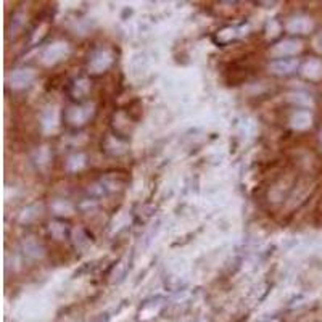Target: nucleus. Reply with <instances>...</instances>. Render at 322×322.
Listing matches in <instances>:
<instances>
[{"instance_id":"6","label":"nucleus","mask_w":322,"mask_h":322,"mask_svg":"<svg viewBox=\"0 0 322 322\" xmlns=\"http://www.w3.org/2000/svg\"><path fill=\"white\" fill-rule=\"evenodd\" d=\"M312 122V118L308 111H296L292 118V124L296 129H308Z\"/></svg>"},{"instance_id":"7","label":"nucleus","mask_w":322,"mask_h":322,"mask_svg":"<svg viewBox=\"0 0 322 322\" xmlns=\"http://www.w3.org/2000/svg\"><path fill=\"white\" fill-rule=\"evenodd\" d=\"M280 53H296L301 50V44L300 42H293V40H285V42L279 44V47L276 48Z\"/></svg>"},{"instance_id":"1","label":"nucleus","mask_w":322,"mask_h":322,"mask_svg":"<svg viewBox=\"0 0 322 322\" xmlns=\"http://www.w3.org/2000/svg\"><path fill=\"white\" fill-rule=\"evenodd\" d=\"M32 79H34V73H32L31 70H18V71H13L10 74L8 82H10V86L20 89V87L28 86Z\"/></svg>"},{"instance_id":"2","label":"nucleus","mask_w":322,"mask_h":322,"mask_svg":"<svg viewBox=\"0 0 322 322\" xmlns=\"http://www.w3.org/2000/svg\"><path fill=\"white\" fill-rule=\"evenodd\" d=\"M66 53H68V47H66V44H55L45 52L44 58L47 63H55V61L61 60L63 56H66Z\"/></svg>"},{"instance_id":"8","label":"nucleus","mask_w":322,"mask_h":322,"mask_svg":"<svg viewBox=\"0 0 322 322\" xmlns=\"http://www.w3.org/2000/svg\"><path fill=\"white\" fill-rule=\"evenodd\" d=\"M320 139H322V134H320Z\"/></svg>"},{"instance_id":"3","label":"nucleus","mask_w":322,"mask_h":322,"mask_svg":"<svg viewBox=\"0 0 322 322\" xmlns=\"http://www.w3.org/2000/svg\"><path fill=\"white\" fill-rule=\"evenodd\" d=\"M296 66H298L296 60H279L272 63L269 68L276 74H290L296 70Z\"/></svg>"},{"instance_id":"5","label":"nucleus","mask_w":322,"mask_h":322,"mask_svg":"<svg viewBox=\"0 0 322 322\" xmlns=\"http://www.w3.org/2000/svg\"><path fill=\"white\" fill-rule=\"evenodd\" d=\"M303 74L309 79L322 78V63L319 60H311L303 66Z\"/></svg>"},{"instance_id":"4","label":"nucleus","mask_w":322,"mask_h":322,"mask_svg":"<svg viewBox=\"0 0 322 322\" xmlns=\"http://www.w3.org/2000/svg\"><path fill=\"white\" fill-rule=\"evenodd\" d=\"M288 29L292 32H298V34H306L312 29V21L309 18H295L288 24Z\"/></svg>"}]
</instances>
